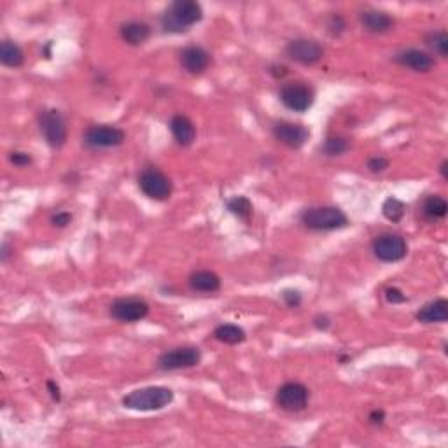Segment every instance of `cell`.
<instances>
[{"label":"cell","instance_id":"3957f363","mask_svg":"<svg viewBox=\"0 0 448 448\" xmlns=\"http://www.w3.org/2000/svg\"><path fill=\"white\" fill-rule=\"evenodd\" d=\"M301 223L312 232H334L349 224V217L338 207H310L301 214Z\"/></svg>","mask_w":448,"mask_h":448},{"label":"cell","instance_id":"52a82bcc","mask_svg":"<svg viewBox=\"0 0 448 448\" xmlns=\"http://www.w3.org/2000/svg\"><path fill=\"white\" fill-rule=\"evenodd\" d=\"M201 352L198 347H177V349L167 350L158 357V369L161 371H177V369L194 368L200 365Z\"/></svg>","mask_w":448,"mask_h":448},{"label":"cell","instance_id":"4fadbf2b","mask_svg":"<svg viewBox=\"0 0 448 448\" xmlns=\"http://www.w3.org/2000/svg\"><path fill=\"white\" fill-rule=\"evenodd\" d=\"M274 135L281 144L287 145L289 149L303 147L305 142L310 137L307 126L293 121H281L274 126Z\"/></svg>","mask_w":448,"mask_h":448},{"label":"cell","instance_id":"4316f807","mask_svg":"<svg viewBox=\"0 0 448 448\" xmlns=\"http://www.w3.org/2000/svg\"><path fill=\"white\" fill-rule=\"evenodd\" d=\"M350 144L345 137H329L326 139L323 149V152L326 156H342L343 152L349 151Z\"/></svg>","mask_w":448,"mask_h":448},{"label":"cell","instance_id":"e0dca14e","mask_svg":"<svg viewBox=\"0 0 448 448\" xmlns=\"http://www.w3.org/2000/svg\"><path fill=\"white\" fill-rule=\"evenodd\" d=\"M417 320L424 324H441L448 320V301L445 298H436V300L425 303L420 310L417 312Z\"/></svg>","mask_w":448,"mask_h":448},{"label":"cell","instance_id":"74e56055","mask_svg":"<svg viewBox=\"0 0 448 448\" xmlns=\"http://www.w3.org/2000/svg\"><path fill=\"white\" fill-rule=\"evenodd\" d=\"M9 254H11V252H9V245H8V243H2V254H0L2 261H4V263L8 261Z\"/></svg>","mask_w":448,"mask_h":448},{"label":"cell","instance_id":"603a6c76","mask_svg":"<svg viewBox=\"0 0 448 448\" xmlns=\"http://www.w3.org/2000/svg\"><path fill=\"white\" fill-rule=\"evenodd\" d=\"M448 212V203L443 196L440 194H431L422 203V214L427 219H443Z\"/></svg>","mask_w":448,"mask_h":448},{"label":"cell","instance_id":"7402d4cb","mask_svg":"<svg viewBox=\"0 0 448 448\" xmlns=\"http://www.w3.org/2000/svg\"><path fill=\"white\" fill-rule=\"evenodd\" d=\"M214 336L216 340H219L221 343H226V345H238V343L245 342L247 334L236 324H221L214 329Z\"/></svg>","mask_w":448,"mask_h":448},{"label":"cell","instance_id":"9a60e30c","mask_svg":"<svg viewBox=\"0 0 448 448\" xmlns=\"http://www.w3.org/2000/svg\"><path fill=\"white\" fill-rule=\"evenodd\" d=\"M181 65L186 72L193 74H203L210 65V54L207 53L203 48L200 46H190L183 50L181 53Z\"/></svg>","mask_w":448,"mask_h":448},{"label":"cell","instance_id":"d6a6232c","mask_svg":"<svg viewBox=\"0 0 448 448\" xmlns=\"http://www.w3.org/2000/svg\"><path fill=\"white\" fill-rule=\"evenodd\" d=\"M46 387H48V392H50L51 399L57 403L61 401V391H60V385L54 382V380H48L46 382Z\"/></svg>","mask_w":448,"mask_h":448},{"label":"cell","instance_id":"d590c367","mask_svg":"<svg viewBox=\"0 0 448 448\" xmlns=\"http://www.w3.org/2000/svg\"><path fill=\"white\" fill-rule=\"evenodd\" d=\"M385 420V411L384 410H373L371 414H369V422L375 425L378 424H384Z\"/></svg>","mask_w":448,"mask_h":448},{"label":"cell","instance_id":"ffe728a7","mask_svg":"<svg viewBox=\"0 0 448 448\" xmlns=\"http://www.w3.org/2000/svg\"><path fill=\"white\" fill-rule=\"evenodd\" d=\"M190 287L198 293H216L221 289L219 275L209 270L194 272L190 277Z\"/></svg>","mask_w":448,"mask_h":448},{"label":"cell","instance_id":"5b68a950","mask_svg":"<svg viewBox=\"0 0 448 448\" xmlns=\"http://www.w3.org/2000/svg\"><path fill=\"white\" fill-rule=\"evenodd\" d=\"M278 99L284 103L285 109L293 110V112H307L312 105H314V90L308 86L307 83L301 81H291L285 83L278 92Z\"/></svg>","mask_w":448,"mask_h":448},{"label":"cell","instance_id":"44dd1931","mask_svg":"<svg viewBox=\"0 0 448 448\" xmlns=\"http://www.w3.org/2000/svg\"><path fill=\"white\" fill-rule=\"evenodd\" d=\"M0 61H2V65L9 67V69H18L25 61L23 50H21L16 42L6 39V41H2V44H0Z\"/></svg>","mask_w":448,"mask_h":448},{"label":"cell","instance_id":"6da1fadb","mask_svg":"<svg viewBox=\"0 0 448 448\" xmlns=\"http://www.w3.org/2000/svg\"><path fill=\"white\" fill-rule=\"evenodd\" d=\"M203 9L194 0H177L161 14V27L168 34H184L193 25L200 23Z\"/></svg>","mask_w":448,"mask_h":448},{"label":"cell","instance_id":"7a4b0ae2","mask_svg":"<svg viewBox=\"0 0 448 448\" xmlns=\"http://www.w3.org/2000/svg\"><path fill=\"white\" fill-rule=\"evenodd\" d=\"M174 401V391L163 385L135 389L123 398V407L133 411H158Z\"/></svg>","mask_w":448,"mask_h":448},{"label":"cell","instance_id":"f1b7e54d","mask_svg":"<svg viewBox=\"0 0 448 448\" xmlns=\"http://www.w3.org/2000/svg\"><path fill=\"white\" fill-rule=\"evenodd\" d=\"M385 300L392 305H399V303H405V301H408V298H407V294L403 293L401 289L389 287V289H385Z\"/></svg>","mask_w":448,"mask_h":448},{"label":"cell","instance_id":"8992f818","mask_svg":"<svg viewBox=\"0 0 448 448\" xmlns=\"http://www.w3.org/2000/svg\"><path fill=\"white\" fill-rule=\"evenodd\" d=\"M39 130L50 147H61L67 142V123L60 110L46 109L39 114Z\"/></svg>","mask_w":448,"mask_h":448},{"label":"cell","instance_id":"ac0fdd59","mask_svg":"<svg viewBox=\"0 0 448 448\" xmlns=\"http://www.w3.org/2000/svg\"><path fill=\"white\" fill-rule=\"evenodd\" d=\"M361 23L371 34H384L394 27V18L389 16L384 11H376V9H369L361 14Z\"/></svg>","mask_w":448,"mask_h":448},{"label":"cell","instance_id":"9c48e42d","mask_svg":"<svg viewBox=\"0 0 448 448\" xmlns=\"http://www.w3.org/2000/svg\"><path fill=\"white\" fill-rule=\"evenodd\" d=\"M126 135L121 128L110 125H95L84 132V145L90 149H110L118 147L125 142Z\"/></svg>","mask_w":448,"mask_h":448},{"label":"cell","instance_id":"e575fe53","mask_svg":"<svg viewBox=\"0 0 448 448\" xmlns=\"http://www.w3.org/2000/svg\"><path fill=\"white\" fill-rule=\"evenodd\" d=\"M314 326L317 327V329H323V331H326L327 327L331 326V320H329V317L327 316H317L316 319H314Z\"/></svg>","mask_w":448,"mask_h":448},{"label":"cell","instance_id":"836d02e7","mask_svg":"<svg viewBox=\"0 0 448 448\" xmlns=\"http://www.w3.org/2000/svg\"><path fill=\"white\" fill-rule=\"evenodd\" d=\"M329 28L334 35H338L340 32H343V28H345V21H343L342 16L334 14L329 21Z\"/></svg>","mask_w":448,"mask_h":448},{"label":"cell","instance_id":"83f0119b","mask_svg":"<svg viewBox=\"0 0 448 448\" xmlns=\"http://www.w3.org/2000/svg\"><path fill=\"white\" fill-rule=\"evenodd\" d=\"M282 300L285 301V305L291 308H296L300 307L301 301H303V298H301L300 291H294V289H285L284 293H282Z\"/></svg>","mask_w":448,"mask_h":448},{"label":"cell","instance_id":"30bf717a","mask_svg":"<svg viewBox=\"0 0 448 448\" xmlns=\"http://www.w3.org/2000/svg\"><path fill=\"white\" fill-rule=\"evenodd\" d=\"M308 399H310V391L300 382H287L278 389L277 396H275L278 408H282L284 411H291V414L305 410Z\"/></svg>","mask_w":448,"mask_h":448},{"label":"cell","instance_id":"8d00e7d4","mask_svg":"<svg viewBox=\"0 0 448 448\" xmlns=\"http://www.w3.org/2000/svg\"><path fill=\"white\" fill-rule=\"evenodd\" d=\"M270 72L274 74L275 77H284L285 74H287V69H285L284 65H274V67H272Z\"/></svg>","mask_w":448,"mask_h":448},{"label":"cell","instance_id":"cb8c5ba5","mask_svg":"<svg viewBox=\"0 0 448 448\" xmlns=\"http://www.w3.org/2000/svg\"><path fill=\"white\" fill-rule=\"evenodd\" d=\"M230 212L242 221H249L252 216V203L247 196H233L226 201Z\"/></svg>","mask_w":448,"mask_h":448},{"label":"cell","instance_id":"f546056e","mask_svg":"<svg viewBox=\"0 0 448 448\" xmlns=\"http://www.w3.org/2000/svg\"><path fill=\"white\" fill-rule=\"evenodd\" d=\"M368 168L373 174H378V172H384L385 168H389V160L384 158V156H373L368 160Z\"/></svg>","mask_w":448,"mask_h":448},{"label":"cell","instance_id":"5bb4252c","mask_svg":"<svg viewBox=\"0 0 448 448\" xmlns=\"http://www.w3.org/2000/svg\"><path fill=\"white\" fill-rule=\"evenodd\" d=\"M396 63L403 65V67H408V69L415 70V72H429L433 69L436 61L434 58L431 57L429 53H425V51L420 50H405L399 51L398 54L394 57Z\"/></svg>","mask_w":448,"mask_h":448},{"label":"cell","instance_id":"1f68e13d","mask_svg":"<svg viewBox=\"0 0 448 448\" xmlns=\"http://www.w3.org/2000/svg\"><path fill=\"white\" fill-rule=\"evenodd\" d=\"M72 223V214L70 212H57L53 217H51V224L57 226V228H65Z\"/></svg>","mask_w":448,"mask_h":448},{"label":"cell","instance_id":"277c9868","mask_svg":"<svg viewBox=\"0 0 448 448\" xmlns=\"http://www.w3.org/2000/svg\"><path fill=\"white\" fill-rule=\"evenodd\" d=\"M139 187L147 198L156 201H167L172 196V181L160 168L147 167L139 175Z\"/></svg>","mask_w":448,"mask_h":448},{"label":"cell","instance_id":"7c38bea8","mask_svg":"<svg viewBox=\"0 0 448 448\" xmlns=\"http://www.w3.org/2000/svg\"><path fill=\"white\" fill-rule=\"evenodd\" d=\"M285 54L301 65H314L323 58L324 50L314 39H294L285 46Z\"/></svg>","mask_w":448,"mask_h":448},{"label":"cell","instance_id":"d6986e66","mask_svg":"<svg viewBox=\"0 0 448 448\" xmlns=\"http://www.w3.org/2000/svg\"><path fill=\"white\" fill-rule=\"evenodd\" d=\"M119 34H121L123 41L130 46H141L151 35V27L144 21H128V23L121 25Z\"/></svg>","mask_w":448,"mask_h":448},{"label":"cell","instance_id":"ba28073f","mask_svg":"<svg viewBox=\"0 0 448 448\" xmlns=\"http://www.w3.org/2000/svg\"><path fill=\"white\" fill-rule=\"evenodd\" d=\"M373 254L382 263H398L407 258L408 243L401 235L384 233L373 240Z\"/></svg>","mask_w":448,"mask_h":448},{"label":"cell","instance_id":"f35d334b","mask_svg":"<svg viewBox=\"0 0 448 448\" xmlns=\"http://www.w3.org/2000/svg\"><path fill=\"white\" fill-rule=\"evenodd\" d=\"M447 167H448V161H443V163H441V174H443V177H445V179H448V175H447Z\"/></svg>","mask_w":448,"mask_h":448},{"label":"cell","instance_id":"d4e9b609","mask_svg":"<svg viewBox=\"0 0 448 448\" xmlns=\"http://www.w3.org/2000/svg\"><path fill=\"white\" fill-rule=\"evenodd\" d=\"M405 210H407V205L396 196H389L384 201V205H382V214L391 223H399L403 219V216H405Z\"/></svg>","mask_w":448,"mask_h":448},{"label":"cell","instance_id":"8fae6325","mask_svg":"<svg viewBox=\"0 0 448 448\" xmlns=\"http://www.w3.org/2000/svg\"><path fill=\"white\" fill-rule=\"evenodd\" d=\"M149 314V305L141 298H119L110 305V316L119 323H139Z\"/></svg>","mask_w":448,"mask_h":448},{"label":"cell","instance_id":"484cf974","mask_svg":"<svg viewBox=\"0 0 448 448\" xmlns=\"http://www.w3.org/2000/svg\"><path fill=\"white\" fill-rule=\"evenodd\" d=\"M427 46L434 51L436 54H440L441 58L448 57V35L447 32H433L427 37Z\"/></svg>","mask_w":448,"mask_h":448},{"label":"cell","instance_id":"2e32d148","mask_svg":"<svg viewBox=\"0 0 448 448\" xmlns=\"http://www.w3.org/2000/svg\"><path fill=\"white\" fill-rule=\"evenodd\" d=\"M170 132L174 135L175 142L179 145H183V147L191 145L194 142V139H196V126H194V123L187 116L183 114H177L172 118Z\"/></svg>","mask_w":448,"mask_h":448},{"label":"cell","instance_id":"4dcf8cb0","mask_svg":"<svg viewBox=\"0 0 448 448\" xmlns=\"http://www.w3.org/2000/svg\"><path fill=\"white\" fill-rule=\"evenodd\" d=\"M9 160H11L12 165L16 167H28L32 163V156L28 152H19V151H12L9 154Z\"/></svg>","mask_w":448,"mask_h":448}]
</instances>
